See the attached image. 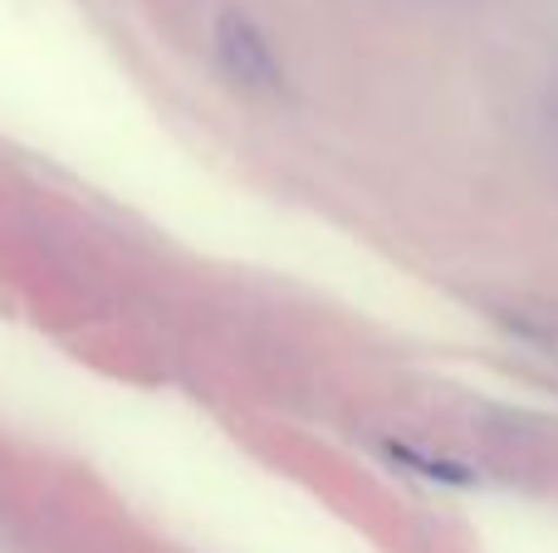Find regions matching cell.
<instances>
[{
    "mask_svg": "<svg viewBox=\"0 0 558 553\" xmlns=\"http://www.w3.org/2000/svg\"><path fill=\"white\" fill-rule=\"evenodd\" d=\"M211 49H216L221 74L231 78L241 94H255V98H279L284 94V64H279L270 35H265L245 10H221V15H216Z\"/></svg>",
    "mask_w": 558,
    "mask_h": 553,
    "instance_id": "obj_1",
    "label": "cell"
},
{
    "mask_svg": "<svg viewBox=\"0 0 558 553\" xmlns=\"http://www.w3.org/2000/svg\"><path fill=\"white\" fill-rule=\"evenodd\" d=\"M383 456L392 460L397 470H407V476H416V480H432V486H451V490L481 486V476H475L471 466H461V460H451V456H432V451L416 446V441H383Z\"/></svg>",
    "mask_w": 558,
    "mask_h": 553,
    "instance_id": "obj_2",
    "label": "cell"
}]
</instances>
